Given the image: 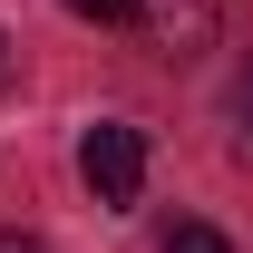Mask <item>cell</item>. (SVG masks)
Listing matches in <instances>:
<instances>
[{"label":"cell","mask_w":253,"mask_h":253,"mask_svg":"<svg viewBox=\"0 0 253 253\" xmlns=\"http://www.w3.org/2000/svg\"><path fill=\"white\" fill-rule=\"evenodd\" d=\"M166 253H234V244H224L214 224H175V244H166Z\"/></svg>","instance_id":"cell-2"},{"label":"cell","mask_w":253,"mask_h":253,"mask_svg":"<svg viewBox=\"0 0 253 253\" xmlns=\"http://www.w3.org/2000/svg\"><path fill=\"white\" fill-rule=\"evenodd\" d=\"M0 253H49V244H30V234H0Z\"/></svg>","instance_id":"cell-5"},{"label":"cell","mask_w":253,"mask_h":253,"mask_svg":"<svg viewBox=\"0 0 253 253\" xmlns=\"http://www.w3.org/2000/svg\"><path fill=\"white\" fill-rule=\"evenodd\" d=\"M234 117H244V136H253V68H244V88H234Z\"/></svg>","instance_id":"cell-4"},{"label":"cell","mask_w":253,"mask_h":253,"mask_svg":"<svg viewBox=\"0 0 253 253\" xmlns=\"http://www.w3.org/2000/svg\"><path fill=\"white\" fill-rule=\"evenodd\" d=\"M78 175H88L97 205H136V185H146V136H136L126 117H97L88 146H78Z\"/></svg>","instance_id":"cell-1"},{"label":"cell","mask_w":253,"mask_h":253,"mask_svg":"<svg viewBox=\"0 0 253 253\" xmlns=\"http://www.w3.org/2000/svg\"><path fill=\"white\" fill-rule=\"evenodd\" d=\"M78 20H136V0H68Z\"/></svg>","instance_id":"cell-3"},{"label":"cell","mask_w":253,"mask_h":253,"mask_svg":"<svg viewBox=\"0 0 253 253\" xmlns=\"http://www.w3.org/2000/svg\"><path fill=\"white\" fill-rule=\"evenodd\" d=\"M0 49H10V39H0Z\"/></svg>","instance_id":"cell-6"}]
</instances>
